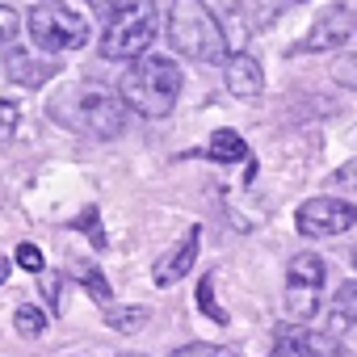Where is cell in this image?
<instances>
[{
	"label": "cell",
	"mask_w": 357,
	"mask_h": 357,
	"mask_svg": "<svg viewBox=\"0 0 357 357\" xmlns=\"http://www.w3.org/2000/svg\"><path fill=\"white\" fill-rule=\"evenodd\" d=\"M118 93L122 105L135 109L139 118H168L176 97H181V68L168 55H143L122 72Z\"/></svg>",
	"instance_id": "cell-1"
},
{
	"label": "cell",
	"mask_w": 357,
	"mask_h": 357,
	"mask_svg": "<svg viewBox=\"0 0 357 357\" xmlns=\"http://www.w3.org/2000/svg\"><path fill=\"white\" fill-rule=\"evenodd\" d=\"M168 43L181 51L185 59L198 63H227V30L219 22V13L198 0H176L168 5Z\"/></svg>",
	"instance_id": "cell-2"
},
{
	"label": "cell",
	"mask_w": 357,
	"mask_h": 357,
	"mask_svg": "<svg viewBox=\"0 0 357 357\" xmlns=\"http://www.w3.org/2000/svg\"><path fill=\"white\" fill-rule=\"evenodd\" d=\"M155 43V9L151 5H122L109 13V26L101 30V55L105 59H143V51Z\"/></svg>",
	"instance_id": "cell-3"
},
{
	"label": "cell",
	"mask_w": 357,
	"mask_h": 357,
	"mask_svg": "<svg viewBox=\"0 0 357 357\" xmlns=\"http://www.w3.org/2000/svg\"><path fill=\"white\" fill-rule=\"evenodd\" d=\"M26 26H30V43L38 51H51V55L80 51L89 43V22L68 5H34Z\"/></svg>",
	"instance_id": "cell-4"
},
{
	"label": "cell",
	"mask_w": 357,
	"mask_h": 357,
	"mask_svg": "<svg viewBox=\"0 0 357 357\" xmlns=\"http://www.w3.org/2000/svg\"><path fill=\"white\" fill-rule=\"evenodd\" d=\"M324 278L328 273H324V261L315 252L290 257V265H286V315L290 319L307 324L319 311V303H324Z\"/></svg>",
	"instance_id": "cell-5"
},
{
	"label": "cell",
	"mask_w": 357,
	"mask_h": 357,
	"mask_svg": "<svg viewBox=\"0 0 357 357\" xmlns=\"http://www.w3.org/2000/svg\"><path fill=\"white\" fill-rule=\"evenodd\" d=\"M76 126H84L93 139H118L122 126H126V105L101 89V84H84L76 89V114H72Z\"/></svg>",
	"instance_id": "cell-6"
},
{
	"label": "cell",
	"mask_w": 357,
	"mask_h": 357,
	"mask_svg": "<svg viewBox=\"0 0 357 357\" xmlns=\"http://www.w3.org/2000/svg\"><path fill=\"white\" fill-rule=\"evenodd\" d=\"M298 231L303 236H311V240H324V236H344L353 223H357V206L353 202H344V198H311V202H303V211H298Z\"/></svg>",
	"instance_id": "cell-7"
},
{
	"label": "cell",
	"mask_w": 357,
	"mask_h": 357,
	"mask_svg": "<svg viewBox=\"0 0 357 357\" xmlns=\"http://www.w3.org/2000/svg\"><path fill=\"white\" fill-rule=\"evenodd\" d=\"M353 34H357V13L344 9V5H332V9H324V13L315 17V26L307 30V38H303L294 51H307V55H315V51H336V47H344Z\"/></svg>",
	"instance_id": "cell-8"
},
{
	"label": "cell",
	"mask_w": 357,
	"mask_h": 357,
	"mask_svg": "<svg viewBox=\"0 0 357 357\" xmlns=\"http://www.w3.org/2000/svg\"><path fill=\"white\" fill-rule=\"evenodd\" d=\"M198 240H202V231L198 227H190L185 236H181V244H176L172 252H164L160 261H155V286H172V282H181L190 269H194V261H198Z\"/></svg>",
	"instance_id": "cell-9"
},
{
	"label": "cell",
	"mask_w": 357,
	"mask_h": 357,
	"mask_svg": "<svg viewBox=\"0 0 357 357\" xmlns=\"http://www.w3.org/2000/svg\"><path fill=\"white\" fill-rule=\"evenodd\" d=\"M5 76H9L13 84L38 89V84H47V80L55 76V63L34 59V55H30V51H22V47H9V51H5Z\"/></svg>",
	"instance_id": "cell-10"
},
{
	"label": "cell",
	"mask_w": 357,
	"mask_h": 357,
	"mask_svg": "<svg viewBox=\"0 0 357 357\" xmlns=\"http://www.w3.org/2000/svg\"><path fill=\"white\" fill-rule=\"evenodd\" d=\"M269 357H332V344L319 340V336L307 332V328H282V332L273 336Z\"/></svg>",
	"instance_id": "cell-11"
},
{
	"label": "cell",
	"mask_w": 357,
	"mask_h": 357,
	"mask_svg": "<svg viewBox=\"0 0 357 357\" xmlns=\"http://www.w3.org/2000/svg\"><path fill=\"white\" fill-rule=\"evenodd\" d=\"M223 76H227V89L236 97H261L265 93V72H261V63L252 55H227Z\"/></svg>",
	"instance_id": "cell-12"
},
{
	"label": "cell",
	"mask_w": 357,
	"mask_h": 357,
	"mask_svg": "<svg viewBox=\"0 0 357 357\" xmlns=\"http://www.w3.org/2000/svg\"><path fill=\"white\" fill-rule=\"evenodd\" d=\"M349 324H357V282H344L332 298V315H328V336L336 340Z\"/></svg>",
	"instance_id": "cell-13"
},
{
	"label": "cell",
	"mask_w": 357,
	"mask_h": 357,
	"mask_svg": "<svg viewBox=\"0 0 357 357\" xmlns=\"http://www.w3.org/2000/svg\"><path fill=\"white\" fill-rule=\"evenodd\" d=\"M206 155H211V160H219V164H240V160L248 155V143H244L236 130H215V135H211Z\"/></svg>",
	"instance_id": "cell-14"
},
{
	"label": "cell",
	"mask_w": 357,
	"mask_h": 357,
	"mask_svg": "<svg viewBox=\"0 0 357 357\" xmlns=\"http://www.w3.org/2000/svg\"><path fill=\"white\" fill-rule=\"evenodd\" d=\"M13 324H17L22 336H43V328H47V311L34 307V303H22V307L13 311Z\"/></svg>",
	"instance_id": "cell-15"
},
{
	"label": "cell",
	"mask_w": 357,
	"mask_h": 357,
	"mask_svg": "<svg viewBox=\"0 0 357 357\" xmlns=\"http://www.w3.org/2000/svg\"><path fill=\"white\" fill-rule=\"evenodd\" d=\"M105 324L109 328H118V332H135V328H143L147 324V311L143 307H126V311H105Z\"/></svg>",
	"instance_id": "cell-16"
},
{
	"label": "cell",
	"mask_w": 357,
	"mask_h": 357,
	"mask_svg": "<svg viewBox=\"0 0 357 357\" xmlns=\"http://www.w3.org/2000/svg\"><path fill=\"white\" fill-rule=\"evenodd\" d=\"M72 273H76V278L84 282V290H89L93 298L109 303V282H105V278H97V273H93V265H80V269H72Z\"/></svg>",
	"instance_id": "cell-17"
},
{
	"label": "cell",
	"mask_w": 357,
	"mask_h": 357,
	"mask_svg": "<svg viewBox=\"0 0 357 357\" xmlns=\"http://www.w3.org/2000/svg\"><path fill=\"white\" fill-rule=\"evenodd\" d=\"M198 307H202L215 324H227V311L215 307V278H202V286H198Z\"/></svg>",
	"instance_id": "cell-18"
},
{
	"label": "cell",
	"mask_w": 357,
	"mask_h": 357,
	"mask_svg": "<svg viewBox=\"0 0 357 357\" xmlns=\"http://www.w3.org/2000/svg\"><path fill=\"white\" fill-rule=\"evenodd\" d=\"M172 357H240V353L227 349V344H185V349H176Z\"/></svg>",
	"instance_id": "cell-19"
},
{
	"label": "cell",
	"mask_w": 357,
	"mask_h": 357,
	"mask_svg": "<svg viewBox=\"0 0 357 357\" xmlns=\"http://www.w3.org/2000/svg\"><path fill=\"white\" fill-rule=\"evenodd\" d=\"M13 257H17V265H22V269H30V273H43V265H47L38 244H17V252H13Z\"/></svg>",
	"instance_id": "cell-20"
},
{
	"label": "cell",
	"mask_w": 357,
	"mask_h": 357,
	"mask_svg": "<svg viewBox=\"0 0 357 357\" xmlns=\"http://www.w3.org/2000/svg\"><path fill=\"white\" fill-rule=\"evenodd\" d=\"M72 227H84V231H89V240H93L97 248H105V231L97 227V206H89V211H84V215H80Z\"/></svg>",
	"instance_id": "cell-21"
},
{
	"label": "cell",
	"mask_w": 357,
	"mask_h": 357,
	"mask_svg": "<svg viewBox=\"0 0 357 357\" xmlns=\"http://www.w3.org/2000/svg\"><path fill=\"white\" fill-rule=\"evenodd\" d=\"M332 185H344V190H357V160H349V164H340V168L332 172Z\"/></svg>",
	"instance_id": "cell-22"
},
{
	"label": "cell",
	"mask_w": 357,
	"mask_h": 357,
	"mask_svg": "<svg viewBox=\"0 0 357 357\" xmlns=\"http://www.w3.org/2000/svg\"><path fill=\"white\" fill-rule=\"evenodd\" d=\"M0 114H5V122H0V135L13 139V135H17V105H13V101H0Z\"/></svg>",
	"instance_id": "cell-23"
},
{
	"label": "cell",
	"mask_w": 357,
	"mask_h": 357,
	"mask_svg": "<svg viewBox=\"0 0 357 357\" xmlns=\"http://www.w3.org/2000/svg\"><path fill=\"white\" fill-rule=\"evenodd\" d=\"M13 30H17V13H13L9 5H0V38L9 43V38H13Z\"/></svg>",
	"instance_id": "cell-24"
},
{
	"label": "cell",
	"mask_w": 357,
	"mask_h": 357,
	"mask_svg": "<svg viewBox=\"0 0 357 357\" xmlns=\"http://www.w3.org/2000/svg\"><path fill=\"white\" fill-rule=\"evenodd\" d=\"M126 357H143V353H126Z\"/></svg>",
	"instance_id": "cell-25"
},
{
	"label": "cell",
	"mask_w": 357,
	"mask_h": 357,
	"mask_svg": "<svg viewBox=\"0 0 357 357\" xmlns=\"http://www.w3.org/2000/svg\"><path fill=\"white\" fill-rule=\"evenodd\" d=\"M353 265H357V248H353Z\"/></svg>",
	"instance_id": "cell-26"
}]
</instances>
